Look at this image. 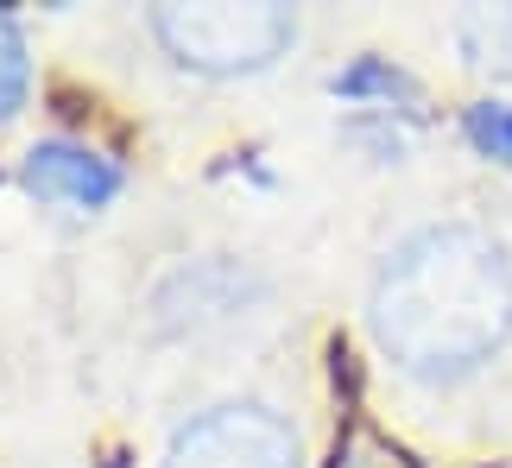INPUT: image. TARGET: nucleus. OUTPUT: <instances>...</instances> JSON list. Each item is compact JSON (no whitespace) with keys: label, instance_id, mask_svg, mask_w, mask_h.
I'll return each instance as SVG.
<instances>
[{"label":"nucleus","instance_id":"nucleus-1","mask_svg":"<svg viewBox=\"0 0 512 468\" xmlns=\"http://www.w3.org/2000/svg\"><path fill=\"white\" fill-rule=\"evenodd\" d=\"M373 336L411 374H468L512 336V260L481 228H424L373 285Z\"/></svg>","mask_w":512,"mask_h":468},{"label":"nucleus","instance_id":"nucleus-2","mask_svg":"<svg viewBox=\"0 0 512 468\" xmlns=\"http://www.w3.org/2000/svg\"><path fill=\"white\" fill-rule=\"evenodd\" d=\"M159 38L177 64L209 70V76H234V70H260L291 45V13L272 7V0H253V7H159Z\"/></svg>","mask_w":512,"mask_h":468},{"label":"nucleus","instance_id":"nucleus-3","mask_svg":"<svg viewBox=\"0 0 512 468\" xmlns=\"http://www.w3.org/2000/svg\"><path fill=\"white\" fill-rule=\"evenodd\" d=\"M165 468H298V437L272 412L222 405L171 443Z\"/></svg>","mask_w":512,"mask_h":468},{"label":"nucleus","instance_id":"nucleus-4","mask_svg":"<svg viewBox=\"0 0 512 468\" xmlns=\"http://www.w3.org/2000/svg\"><path fill=\"white\" fill-rule=\"evenodd\" d=\"M26 184L38 190V197H51V203L102 209L114 190H121V171H114L102 152H89V146L51 140V146H32L26 152Z\"/></svg>","mask_w":512,"mask_h":468},{"label":"nucleus","instance_id":"nucleus-5","mask_svg":"<svg viewBox=\"0 0 512 468\" xmlns=\"http://www.w3.org/2000/svg\"><path fill=\"white\" fill-rule=\"evenodd\" d=\"M462 45L481 70L512 76V7H475L462 19Z\"/></svg>","mask_w":512,"mask_h":468},{"label":"nucleus","instance_id":"nucleus-6","mask_svg":"<svg viewBox=\"0 0 512 468\" xmlns=\"http://www.w3.org/2000/svg\"><path fill=\"white\" fill-rule=\"evenodd\" d=\"M26 38H19V26L7 13H0V121L7 114H19V102H26Z\"/></svg>","mask_w":512,"mask_h":468},{"label":"nucleus","instance_id":"nucleus-7","mask_svg":"<svg viewBox=\"0 0 512 468\" xmlns=\"http://www.w3.org/2000/svg\"><path fill=\"white\" fill-rule=\"evenodd\" d=\"M468 133H475V146L487 152V159L512 165V108H468Z\"/></svg>","mask_w":512,"mask_h":468}]
</instances>
